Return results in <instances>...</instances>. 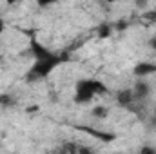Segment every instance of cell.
I'll list each match as a JSON object with an SVG mask.
<instances>
[{"instance_id": "8fae6325", "label": "cell", "mask_w": 156, "mask_h": 154, "mask_svg": "<svg viewBox=\"0 0 156 154\" xmlns=\"http://www.w3.org/2000/svg\"><path fill=\"white\" fill-rule=\"evenodd\" d=\"M9 100H11L9 96H0V103H5V105H9V103H11Z\"/></svg>"}, {"instance_id": "9c48e42d", "label": "cell", "mask_w": 156, "mask_h": 154, "mask_svg": "<svg viewBox=\"0 0 156 154\" xmlns=\"http://www.w3.org/2000/svg\"><path fill=\"white\" fill-rule=\"evenodd\" d=\"M140 154H156V147H153V145H144L140 149Z\"/></svg>"}, {"instance_id": "8992f818", "label": "cell", "mask_w": 156, "mask_h": 154, "mask_svg": "<svg viewBox=\"0 0 156 154\" xmlns=\"http://www.w3.org/2000/svg\"><path fill=\"white\" fill-rule=\"evenodd\" d=\"M116 102L122 107H131L134 103V96H133V89H120L116 93Z\"/></svg>"}, {"instance_id": "277c9868", "label": "cell", "mask_w": 156, "mask_h": 154, "mask_svg": "<svg viewBox=\"0 0 156 154\" xmlns=\"http://www.w3.org/2000/svg\"><path fill=\"white\" fill-rule=\"evenodd\" d=\"M133 75L138 80H145L147 76L156 75V64L154 62H138L133 69Z\"/></svg>"}, {"instance_id": "5bb4252c", "label": "cell", "mask_w": 156, "mask_h": 154, "mask_svg": "<svg viewBox=\"0 0 156 154\" xmlns=\"http://www.w3.org/2000/svg\"><path fill=\"white\" fill-rule=\"evenodd\" d=\"M153 118H154V123H156V109H154V113H153Z\"/></svg>"}, {"instance_id": "9a60e30c", "label": "cell", "mask_w": 156, "mask_h": 154, "mask_svg": "<svg viewBox=\"0 0 156 154\" xmlns=\"http://www.w3.org/2000/svg\"><path fill=\"white\" fill-rule=\"evenodd\" d=\"M49 154H55V152H49Z\"/></svg>"}, {"instance_id": "52a82bcc", "label": "cell", "mask_w": 156, "mask_h": 154, "mask_svg": "<svg viewBox=\"0 0 156 154\" xmlns=\"http://www.w3.org/2000/svg\"><path fill=\"white\" fill-rule=\"evenodd\" d=\"M93 116L98 118V120H104L109 116V107L107 105H94L93 107Z\"/></svg>"}, {"instance_id": "30bf717a", "label": "cell", "mask_w": 156, "mask_h": 154, "mask_svg": "<svg viewBox=\"0 0 156 154\" xmlns=\"http://www.w3.org/2000/svg\"><path fill=\"white\" fill-rule=\"evenodd\" d=\"M4 31H5V20L0 16V37L4 35Z\"/></svg>"}, {"instance_id": "6da1fadb", "label": "cell", "mask_w": 156, "mask_h": 154, "mask_svg": "<svg viewBox=\"0 0 156 154\" xmlns=\"http://www.w3.org/2000/svg\"><path fill=\"white\" fill-rule=\"evenodd\" d=\"M66 54H60V53H53L51 56L47 58H42V60H35L33 65L27 69L26 73V80L27 82H40L44 78H47L58 65H62L66 62Z\"/></svg>"}, {"instance_id": "ba28073f", "label": "cell", "mask_w": 156, "mask_h": 154, "mask_svg": "<svg viewBox=\"0 0 156 154\" xmlns=\"http://www.w3.org/2000/svg\"><path fill=\"white\" fill-rule=\"evenodd\" d=\"M89 134H93V136H96V138H102V140H105V142H109V140H115V136L113 134H102V132H98L96 129H85Z\"/></svg>"}, {"instance_id": "4fadbf2b", "label": "cell", "mask_w": 156, "mask_h": 154, "mask_svg": "<svg viewBox=\"0 0 156 154\" xmlns=\"http://www.w3.org/2000/svg\"><path fill=\"white\" fill-rule=\"evenodd\" d=\"M149 44H151V47H153V51L156 53V38H153L151 42H149Z\"/></svg>"}, {"instance_id": "7c38bea8", "label": "cell", "mask_w": 156, "mask_h": 154, "mask_svg": "<svg viewBox=\"0 0 156 154\" xmlns=\"http://www.w3.org/2000/svg\"><path fill=\"white\" fill-rule=\"evenodd\" d=\"M73 154H93V152L87 151V149H82V151H76V152H73Z\"/></svg>"}, {"instance_id": "5b68a950", "label": "cell", "mask_w": 156, "mask_h": 154, "mask_svg": "<svg viewBox=\"0 0 156 154\" xmlns=\"http://www.w3.org/2000/svg\"><path fill=\"white\" fill-rule=\"evenodd\" d=\"M133 96H134V102H140V100H145L149 94H151V85L147 83V80H138L133 87Z\"/></svg>"}, {"instance_id": "3957f363", "label": "cell", "mask_w": 156, "mask_h": 154, "mask_svg": "<svg viewBox=\"0 0 156 154\" xmlns=\"http://www.w3.org/2000/svg\"><path fill=\"white\" fill-rule=\"evenodd\" d=\"M29 51H31V54H33V58L35 60H42V58H47V56H51L55 51H51L47 45H44L40 40L37 38H31L29 40Z\"/></svg>"}, {"instance_id": "7a4b0ae2", "label": "cell", "mask_w": 156, "mask_h": 154, "mask_svg": "<svg viewBox=\"0 0 156 154\" xmlns=\"http://www.w3.org/2000/svg\"><path fill=\"white\" fill-rule=\"evenodd\" d=\"M104 93H107V87H105L104 82H100L96 78H82V80H78L75 83V96H73V100L76 103L83 105V103L93 102L96 96H100Z\"/></svg>"}]
</instances>
